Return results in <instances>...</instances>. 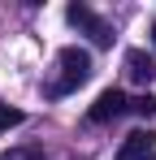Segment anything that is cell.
<instances>
[{
  "label": "cell",
  "mask_w": 156,
  "mask_h": 160,
  "mask_svg": "<svg viewBox=\"0 0 156 160\" xmlns=\"http://www.w3.org/2000/svg\"><path fill=\"white\" fill-rule=\"evenodd\" d=\"M4 160H44V147H30V143L26 147H9Z\"/></svg>",
  "instance_id": "6"
},
{
  "label": "cell",
  "mask_w": 156,
  "mask_h": 160,
  "mask_svg": "<svg viewBox=\"0 0 156 160\" xmlns=\"http://www.w3.org/2000/svg\"><path fill=\"white\" fill-rule=\"evenodd\" d=\"M152 43H156V26H152Z\"/></svg>",
  "instance_id": "9"
},
{
  "label": "cell",
  "mask_w": 156,
  "mask_h": 160,
  "mask_svg": "<svg viewBox=\"0 0 156 160\" xmlns=\"http://www.w3.org/2000/svg\"><path fill=\"white\" fill-rule=\"evenodd\" d=\"M126 78L130 82H152L156 78V61L143 52V48H130L126 52Z\"/></svg>",
  "instance_id": "5"
},
{
  "label": "cell",
  "mask_w": 156,
  "mask_h": 160,
  "mask_svg": "<svg viewBox=\"0 0 156 160\" xmlns=\"http://www.w3.org/2000/svg\"><path fill=\"white\" fill-rule=\"evenodd\" d=\"M126 108H130L126 95H122L117 87H108V91H100V95H96V104H91V112H87V117H91V121H113V117H122Z\"/></svg>",
  "instance_id": "4"
},
{
  "label": "cell",
  "mask_w": 156,
  "mask_h": 160,
  "mask_svg": "<svg viewBox=\"0 0 156 160\" xmlns=\"http://www.w3.org/2000/svg\"><path fill=\"white\" fill-rule=\"evenodd\" d=\"M70 22H74L78 30H87V35H91V43H100V48L113 43V26H108L104 18H96L87 4H70Z\"/></svg>",
  "instance_id": "2"
},
{
  "label": "cell",
  "mask_w": 156,
  "mask_h": 160,
  "mask_svg": "<svg viewBox=\"0 0 156 160\" xmlns=\"http://www.w3.org/2000/svg\"><path fill=\"white\" fill-rule=\"evenodd\" d=\"M13 126H22V112L9 104H0V130H13Z\"/></svg>",
  "instance_id": "7"
},
{
  "label": "cell",
  "mask_w": 156,
  "mask_h": 160,
  "mask_svg": "<svg viewBox=\"0 0 156 160\" xmlns=\"http://www.w3.org/2000/svg\"><path fill=\"white\" fill-rule=\"evenodd\" d=\"M156 152V134L152 130H134L122 138V147H117V160H152Z\"/></svg>",
  "instance_id": "3"
},
{
  "label": "cell",
  "mask_w": 156,
  "mask_h": 160,
  "mask_svg": "<svg viewBox=\"0 0 156 160\" xmlns=\"http://www.w3.org/2000/svg\"><path fill=\"white\" fill-rule=\"evenodd\" d=\"M56 65H61V78L48 87V95H65V91H74L78 82L91 78V52H82V48H61Z\"/></svg>",
  "instance_id": "1"
},
{
  "label": "cell",
  "mask_w": 156,
  "mask_h": 160,
  "mask_svg": "<svg viewBox=\"0 0 156 160\" xmlns=\"http://www.w3.org/2000/svg\"><path fill=\"white\" fill-rule=\"evenodd\" d=\"M130 108H134L139 117H156V100H152V95H139V100H130Z\"/></svg>",
  "instance_id": "8"
}]
</instances>
